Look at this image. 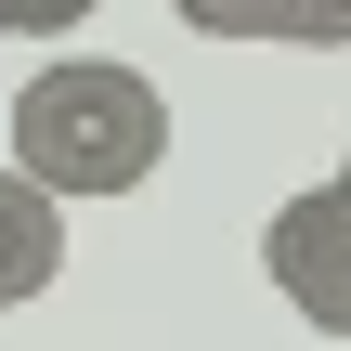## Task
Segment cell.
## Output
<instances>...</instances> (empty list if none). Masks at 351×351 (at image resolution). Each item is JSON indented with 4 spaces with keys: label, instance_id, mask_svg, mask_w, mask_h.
Returning <instances> with one entry per match:
<instances>
[{
    "label": "cell",
    "instance_id": "obj_1",
    "mask_svg": "<svg viewBox=\"0 0 351 351\" xmlns=\"http://www.w3.org/2000/svg\"><path fill=\"white\" fill-rule=\"evenodd\" d=\"M156 156H169V104H156L143 65H117V52H52L39 78H13V169H26L52 208H78V195H143Z\"/></svg>",
    "mask_w": 351,
    "mask_h": 351
},
{
    "label": "cell",
    "instance_id": "obj_2",
    "mask_svg": "<svg viewBox=\"0 0 351 351\" xmlns=\"http://www.w3.org/2000/svg\"><path fill=\"white\" fill-rule=\"evenodd\" d=\"M261 274L313 339H351V182H300L261 221Z\"/></svg>",
    "mask_w": 351,
    "mask_h": 351
},
{
    "label": "cell",
    "instance_id": "obj_3",
    "mask_svg": "<svg viewBox=\"0 0 351 351\" xmlns=\"http://www.w3.org/2000/svg\"><path fill=\"white\" fill-rule=\"evenodd\" d=\"M52 274H65V208H52L13 156H0V313H26Z\"/></svg>",
    "mask_w": 351,
    "mask_h": 351
},
{
    "label": "cell",
    "instance_id": "obj_4",
    "mask_svg": "<svg viewBox=\"0 0 351 351\" xmlns=\"http://www.w3.org/2000/svg\"><path fill=\"white\" fill-rule=\"evenodd\" d=\"M339 182H351V156H339Z\"/></svg>",
    "mask_w": 351,
    "mask_h": 351
}]
</instances>
